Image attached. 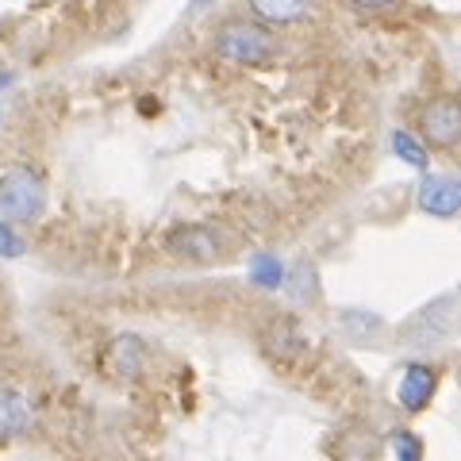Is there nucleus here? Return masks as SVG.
<instances>
[{"label": "nucleus", "instance_id": "nucleus-1", "mask_svg": "<svg viewBox=\"0 0 461 461\" xmlns=\"http://www.w3.org/2000/svg\"><path fill=\"white\" fill-rule=\"evenodd\" d=\"M215 50H220L227 62H269L277 54V39H273L262 23H247V20H230L220 35H215Z\"/></svg>", "mask_w": 461, "mask_h": 461}, {"label": "nucleus", "instance_id": "nucleus-2", "mask_svg": "<svg viewBox=\"0 0 461 461\" xmlns=\"http://www.w3.org/2000/svg\"><path fill=\"white\" fill-rule=\"evenodd\" d=\"M47 204V189L35 169H8L0 177V215L8 220H35Z\"/></svg>", "mask_w": 461, "mask_h": 461}, {"label": "nucleus", "instance_id": "nucleus-3", "mask_svg": "<svg viewBox=\"0 0 461 461\" xmlns=\"http://www.w3.org/2000/svg\"><path fill=\"white\" fill-rule=\"evenodd\" d=\"M169 250L177 254V258H185V262L208 266V262H215V258H223L227 242H223V235H220L215 227H208V223H189V227H177V230L169 235Z\"/></svg>", "mask_w": 461, "mask_h": 461}, {"label": "nucleus", "instance_id": "nucleus-4", "mask_svg": "<svg viewBox=\"0 0 461 461\" xmlns=\"http://www.w3.org/2000/svg\"><path fill=\"white\" fill-rule=\"evenodd\" d=\"M423 139L442 150H450L461 139V104L454 96H435L423 108Z\"/></svg>", "mask_w": 461, "mask_h": 461}, {"label": "nucleus", "instance_id": "nucleus-5", "mask_svg": "<svg viewBox=\"0 0 461 461\" xmlns=\"http://www.w3.org/2000/svg\"><path fill=\"white\" fill-rule=\"evenodd\" d=\"M435 388H438V369L427 366V362H411L408 369L400 373V384H396V400L403 411L420 415L430 400H435Z\"/></svg>", "mask_w": 461, "mask_h": 461}, {"label": "nucleus", "instance_id": "nucleus-6", "mask_svg": "<svg viewBox=\"0 0 461 461\" xmlns=\"http://www.w3.org/2000/svg\"><path fill=\"white\" fill-rule=\"evenodd\" d=\"M450 330H454V296H442L408 323V339L415 346H435L442 339H450Z\"/></svg>", "mask_w": 461, "mask_h": 461}, {"label": "nucleus", "instance_id": "nucleus-7", "mask_svg": "<svg viewBox=\"0 0 461 461\" xmlns=\"http://www.w3.org/2000/svg\"><path fill=\"white\" fill-rule=\"evenodd\" d=\"M104 369L115 381H135L142 369H147V342L139 335H120L108 342L104 350Z\"/></svg>", "mask_w": 461, "mask_h": 461}, {"label": "nucleus", "instance_id": "nucleus-8", "mask_svg": "<svg viewBox=\"0 0 461 461\" xmlns=\"http://www.w3.org/2000/svg\"><path fill=\"white\" fill-rule=\"evenodd\" d=\"M420 208L427 215H438V220H450L461 208V185L454 177H442V173H430L420 185Z\"/></svg>", "mask_w": 461, "mask_h": 461}, {"label": "nucleus", "instance_id": "nucleus-9", "mask_svg": "<svg viewBox=\"0 0 461 461\" xmlns=\"http://www.w3.org/2000/svg\"><path fill=\"white\" fill-rule=\"evenodd\" d=\"M262 346H266L269 357H277V362H296V357H304L308 339L300 335V327L288 320V315H277V320L262 330Z\"/></svg>", "mask_w": 461, "mask_h": 461}, {"label": "nucleus", "instance_id": "nucleus-10", "mask_svg": "<svg viewBox=\"0 0 461 461\" xmlns=\"http://www.w3.org/2000/svg\"><path fill=\"white\" fill-rule=\"evenodd\" d=\"M32 403L16 388H0V442H16L32 430Z\"/></svg>", "mask_w": 461, "mask_h": 461}, {"label": "nucleus", "instance_id": "nucleus-11", "mask_svg": "<svg viewBox=\"0 0 461 461\" xmlns=\"http://www.w3.org/2000/svg\"><path fill=\"white\" fill-rule=\"evenodd\" d=\"M250 8L266 23H296L312 8V0H250Z\"/></svg>", "mask_w": 461, "mask_h": 461}, {"label": "nucleus", "instance_id": "nucleus-12", "mask_svg": "<svg viewBox=\"0 0 461 461\" xmlns=\"http://www.w3.org/2000/svg\"><path fill=\"white\" fill-rule=\"evenodd\" d=\"M250 281L258 288H269V293H277V288L285 285V266L273 254H258L254 258V269H250Z\"/></svg>", "mask_w": 461, "mask_h": 461}, {"label": "nucleus", "instance_id": "nucleus-13", "mask_svg": "<svg viewBox=\"0 0 461 461\" xmlns=\"http://www.w3.org/2000/svg\"><path fill=\"white\" fill-rule=\"evenodd\" d=\"M393 150H396V158H403V162L415 166V169L427 166V147L408 131H393Z\"/></svg>", "mask_w": 461, "mask_h": 461}, {"label": "nucleus", "instance_id": "nucleus-14", "mask_svg": "<svg viewBox=\"0 0 461 461\" xmlns=\"http://www.w3.org/2000/svg\"><path fill=\"white\" fill-rule=\"evenodd\" d=\"M285 288H288V296H293L296 304H304V300L315 293V273H312V266H296L293 273H288Z\"/></svg>", "mask_w": 461, "mask_h": 461}, {"label": "nucleus", "instance_id": "nucleus-15", "mask_svg": "<svg viewBox=\"0 0 461 461\" xmlns=\"http://www.w3.org/2000/svg\"><path fill=\"white\" fill-rule=\"evenodd\" d=\"M393 450H396V461H423V442H420V435H411V430L393 435Z\"/></svg>", "mask_w": 461, "mask_h": 461}, {"label": "nucleus", "instance_id": "nucleus-16", "mask_svg": "<svg viewBox=\"0 0 461 461\" xmlns=\"http://www.w3.org/2000/svg\"><path fill=\"white\" fill-rule=\"evenodd\" d=\"M23 239L8 223H0V258H23Z\"/></svg>", "mask_w": 461, "mask_h": 461}, {"label": "nucleus", "instance_id": "nucleus-17", "mask_svg": "<svg viewBox=\"0 0 461 461\" xmlns=\"http://www.w3.org/2000/svg\"><path fill=\"white\" fill-rule=\"evenodd\" d=\"M350 5H354V8H369V12H373V8H388V5H396V0H350Z\"/></svg>", "mask_w": 461, "mask_h": 461}, {"label": "nucleus", "instance_id": "nucleus-18", "mask_svg": "<svg viewBox=\"0 0 461 461\" xmlns=\"http://www.w3.org/2000/svg\"><path fill=\"white\" fill-rule=\"evenodd\" d=\"M200 5H208V0H193V8H200Z\"/></svg>", "mask_w": 461, "mask_h": 461}]
</instances>
